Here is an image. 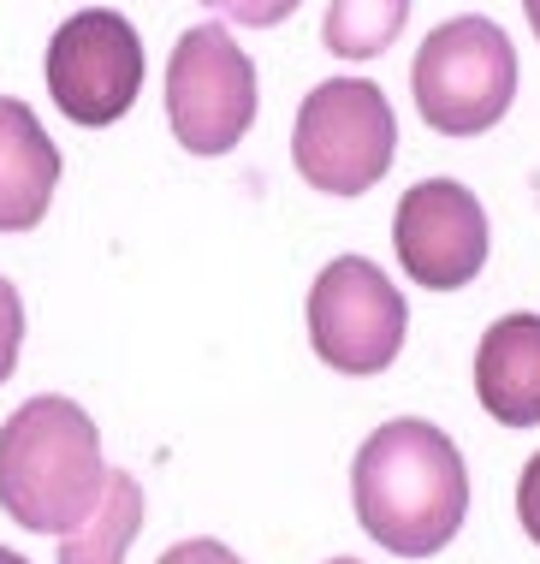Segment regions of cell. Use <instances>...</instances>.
Segmentation results:
<instances>
[{
  "label": "cell",
  "mask_w": 540,
  "mask_h": 564,
  "mask_svg": "<svg viewBox=\"0 0 540 564\" xmlns=\"http://www.w3.org/2000/svg\"><path fill=\"white\" fill-rule=\"evenodd\" d=\"M357 523L398 558H428L457 541L469 517V469L452 434L422 416H398L363 440L350 464Z\"/></svg>",
  "instance_id": "obj_1"
},
{
  "label": "cell",
  "mask_w": 540,
  "mask_h": 564,
  "mask_svg": "<svg viewBox=\"0 0 540 564\" xmlns=\"http://www.w3.org/2000/svg\"><path fill=\"white\" fill-rule=\"evenodd\" d=\"M107 487L101 434L84 404L42 392L0 429V511L30 535H66Z\"/></svg>",
  "instance_id": "obj_2"
},
{
  "label": "cell",
  "mask_w": 540,
  "mask_h": 564,
  "mask_svg": "<svg viewBox=\"0 0 540 564\" xmlns=\"http://www.w3.org/2000/svg\"><path fill=\"white\" fill-rule=\"evenodd\" d=\"M415 113L440 137H482L517 101V48L493 19H445L410 59Z\"/></svg>",
  "instance_id": "obj_3"
},
{
  "label": "cell",
  "mask_w": 540,
  "mask_h": 564,
  "mask_svg": "<svg viewBox=\"0 0 540 564\" xmlns=\"http://www.w3.org/2000/svg\"><path fill=\"white\" fill-rule=\"evenodd\" d=\"M398 155V119L380 84L368 78H327L303 96L291 126V161L315 191L363 196L386 178Z\"/></svg>",
  "instance_id": "obj_4"
},
{
  "label": "cell",
  "mask_w": 540,
  "mask_h": 564,
  "mask_svg": "<svg viewBox=\"0 0 540 564\" xmlns=\"http://www.w3.org/2000/svg\"><path fill=\"white\" fill-rule=\"evenodd\" d=\"M166 119L191 155H226L256 126V59L226 24H196L166 59Z\"/></svg>",
  "instance_id": "obj_5"
},
{
  "label": "cell",
  "mask_w": 540,
  "mask_h": 564,
  "mask_svg": "<svg viewBox=\"0 0 540 564\" xmlns=\"http://www.w3.org/2000/svg\"><path fill=\"white\" fill-rule=\"evenodd\" d=\"M404 292L368 256H338L309 285V345L338 375H380L404 350Z\"/></svg>",
  "instance_id": "obj_6"
},
{
  "label": "cell",
  "mask_w": 540,
  "mask_h": 564,
  "mask_svg": "<svg viewBox=\"0 0 540 564\" xmlns=\"http://www.w3.org/2000/svg\"><path fill=\"white\" fill-rule=\"evenodd\" d=\"M143 89V42L114 7H84L48 42V96L72 126H114Z\"/></svg>",
  "instance_id": "obj_7"
},
{
  "label": "cell",
  "mask_w": 540,
  "mask_h": 564,
  "mask_svg": "<svg viewBox=\"0 0 540 564\" xmlns=\"http://www.w3.org/2000/svg\"><path fill=\"white\" fill-rule=\"evenodd\" d=\"M398 262L428 292H457L487 268V208L457 178H422L392 220Z\"/></svg>",
  "instance_id": "obj_8"
},
{
  "label": "cell",
  "mask_w": 540,
  "mask_h": 564,
  "mask_svg": "<svg viewBox=\"0 0 540 564\" xmlns=\"http://www.w3.org/2000/svg\"><path fill=\"white\" fill-rule=\"evenodd\" d=\"M475 399L505 429H540V315H499L482 333Z\"/></svg>",
  "instance_id": "obj_9"
},
{
  "label": "cell",
  "mask_w": 540,
  "mask_h": 564,
  "mask_svg": "<svg viewBox=\"0 0 540 564\" xmlns=\"http://www.w3.org/2000/svg\"><path fill=\"white\" fill-rule=\"evenodd\" d=\"M60 185V149L19 96H0V232L42 226Z\"/></svg>",
  "instance_id": "obj_10"
},
{
  "label": "cell",
  "mask_w": 540,
  "mask_h": 564,
  "mask_svg": "<svg viewBox=\"0 0 540 564\" xmlns=\"http://www.w3.org/2000/svg\"><path fill=\"white\" fill-rule=\"evenodd\" d=\"M137 529H143V487L126 469H107V487L89 517L60 535V564H126Z\"/></svg>",
  "instance_id": "obj_11"
},
{
  "label": "cell",
  "mask_w": 540,
  "mask_h": 564,
  "mask_svg": "<svg viewBox=\"0 0 540 564\" xmlns=\"http://www.w3.org/2000/svg\"><path fill=\"white\" fill-rule=\"evenodd\" d=\"M410 19V0H333L321 42L338 59H380Z\"/></svg>",
  "instance_id": "obj_12"
},
{
  "label": "cell",
  "mask_w": 540,
  "mask_h": 564,
  "mask_svg": "<svg viewBox=\"0 0 540 564\" xmlns=\"http://www.w3.org/2000/svg\"><path fill=\"white\" fill-rule=\"evenodd\" d=\"M19 345H24V303L19 285L0 273V380H12V369H19Z\"/></svg>",
  "instance_id": "obj_13"
},
{
  "label": "cell",
  "mask_w": 540,
  "mask_h": 564,
  "mask_svg": "<svg viewBox=\"0 0 540 564\" xmlns=\"http://www.w3.org/2000/svg\"><path fill=\"white\" fill-rule=\"evenodd\" d=\"M203 7L214 12H226L231 24H250V30H268V24H280L298 12V0H203Z\"/></svg>",
  "instance_id": "obj_14"
},
{
  "label": "cell",
  "mask_w": 540,
  "mask_h": 564,
  "mask_svg": "<svg viewBox=\"0 0 540 564\" xmlns=\"http://www.w3.org/2000/svg\"><path fill=\"white\" fill-rule=\"evenodd\" d=\"M517 523H522V535L540 546V452L522 464V481H517Z\"/></svg>",
  "instance_id": "obj_15"
},
{
  "label": "cell",
  "mask_w": 540,
  "mask_h": 564,
  "mask_svg": "<svg viewBox=\"0 0 540 564\" xmlns=\"http://www.w3.org/2000/svg\"><path fill=\"white\" fill-rule=\"evenodd\" d=\"M161 564H244V558L226 541H179L161 553Z\"/></svg>",
  "instance_id": "obj_16"
},
{
  "label": "cell",
  "mask_w": 540,
  "mask_h": 564,
  "mask_svg": "<svg viewBox=\"0 0 540 564\" xmlns=\"http://www.w3.org/2000/svg\"><path fill=\"white\" fill-rule=\"evenodd\" d=\"M522 12H529V30L540 36V0H522Z\"/></svg>",
  "instance_id": "obj_17"
},
{
  "label": "cell",
  "mask_w": 540,
  "mask_h": 564,
  "mask_svg": "<svg viewBox=\"0 0 540 564\" xmlns=\"http://www.w3.org/2000/svg\"><path fill=\"white\" fill-rule=\"evenodd\" d=\"M0 564H30V558H19V553H7V546H0Z\"/></svg>",
  "instance_id": "obj_18"
},
{
  "label": "cell",
  "mask_w": 540,
  "mask_h": 564,
  "mask_svg": "<svg viewBox=\"0 0 540 564\" xmlns=\"http://www.w3.org/2000/svg\"><path fill=\"white\" fill-rule=\"evenodd\" d=\"M333 564H363V558H333Z\"/></svg>",
  "instance_id": "obj_19"
}]
</instances>
